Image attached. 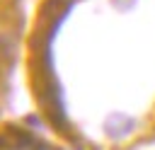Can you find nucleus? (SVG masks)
I'll list each match as a JSON object with an SVG mask.
<instances>
[{
    "label": "nucleus",
    "instance_id": "nucleus-1",
    "mask_svg": "<svg viewBox=\"0 0 155 150\" xmlns=\"http://www.w3.org/2000/svg\"><path fill=\"white\" fill-rule=\"evenodd\" d=\"M31 145H34V135L29 131L10 126L0 133V150H27Z\"/></svg>",
    "mask_w": 155,
    "mask_h": 150
},
{
    "label": "nucleus",
    "instance_id": "nucleus-2",
    "mask_svg": "<svg viewBox=\"0 0 155 150\" xmlns=\"http://www.w3.org/2000/svg\"><path fill=\"white\" fill-rule=\"evenodd\" d=\"M39 150H56V148H51V145H41Z\"/></svg>",
    "mask_w": 155,
    "mask_h": 150
}]
</instances>
